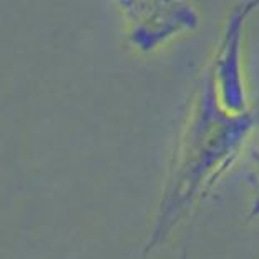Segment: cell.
Here are the masks:
<instances>
[{
  "label": "cell",
  "mask_w": 259,
  "mask_h": 259,
  "mask_svg": "<svg viewBox=\"0 0 259 259\" xmlns=\"http://www.w3.org/2000/svg\"><path fill=\"white\" fill-rule=\"evenodd\" d=\"M132 20L130 42L140 52H151L176 33L194 28L198 15L183 2H121Z\"/></svg>",
  "instance_id": "obj_3"
},
{
  "label": "cell",
  "mask_w": 259,
  "mask_h": 259,
  "mask_svg": "<svg viewBox=\"0 0 259 259\" xmlns=\"http://www.w3.org/2000/svg\"><path fill=\"white\" fill-rule=\"evenodd\" d=\"M254 209L259 211V198H257V201H256V206H254Z\"/></svg>",
  "instance_id": "obj_5"
},
{
  "label": "cell",
  "mask_w": 259,
  "mask_h": 259,
  "mask_svg": "<svg viewBox=\"0 0 259 259\" xmlns=\"http://www.w3.org/2000/svg\"><path fill=\"white\" fill-rule=\"evenodd\" d=\"M257 123L259 107L238 115L221 107L213 75L206 68L146 251L155 249L168 238L194 203L221 178Z\"/></svg>",
  "instance_id": "obj_1"
},
{
  "label": "cell",
  "mask_w": 259,
  "mask_h": 259,
  "mask_svg": "<svg viewBox=\"0 0 259 259\" xmlns=\"http://www.w3.org/2000/svg\"><path fill=\"white\" fill-rule=\"evenodd\" d=\"M257 5L259 2H243L233 9L213 65L208 67L213 75L221 107L234 115L249 110L243 68H241V44H243V30L248 17L254 12Z\"/></svg>",
  "instance_id": "obj_2"
},
{
  "label": "cell",
  "mask_w": 259,
  "mask_h": 259,
  "mask_svg": "<svg viewBox=\"0 0 259 259\" xmlns=\"http://www.w3.org/2000/svg\"><path fill=\"white\" fill-rule=\"evenodd\" d=\"M252 160H254V166L257 169V173L252 176V180H256L257 181V191H259V150H254L252 151ZM257 196H259V193H257Z\"/></svg>",
  "instance_id": "obj_4"
}]
</instances>
